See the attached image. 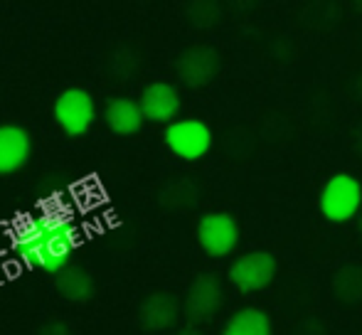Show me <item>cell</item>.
<instances>
[{"label":"cell","mask_w":362,"mask_h":335,"mask_svg":"<svg viewBox=\"0 0 362 335\" xmlns=\"http://www.w3.org/2000/svg\"><path fill=\"white\" fill-rule=\"evenodd\" d=\"M30 151H33V143H30V136L23 126H0V175L18 172L20 168L28 163Z\"/></svg>","instance_id":"10"},{"label":"cell","mask_w":362,"mask_h":335,"mask_svg":"<svg viewBox=\"0 0 362 335\" xmlns=\"http://www.w3.org/2000/svg\"><path fill=\"white\" fill-rule=\"evenodd\" d=\"M335 296L345 303H355L362 298V269L360 266H345L335 276Z\"/></svg>","instance_id":"15"},{"label":"cell","mask_w":362,"mask_h":335,"mask_svg":"<svg viewBox=\"0 0 362 335\" xmlns=\"http://www.w3.org/2000/svg\"><path fill=\"white\" fill-rule=\"evenodd\" d=\"M104 119H106L109 131H114L116 136H134L141 131L146 116L136 101L119 96V99H111L109 104H106Z\"/></svg>","instance_id":"12"},{"label":"cell","mask_w":362,"mask_h":335,"mask_svg":"<svg viewBox=\"0 0 362 335\" xmlns=\"http://www.w3.org/2000/svg\"><path fill=\"white\" fill-rule=\"evenodd\" d=\"M165 146L173 151V155L182 160H197L210 151L212 131L207 124L197 119L173 121L165 129Z\"/></svg>","instance_id":"4"},{"label":"cell","mask_w":362,"mask_h":335,"mask_svg":"<svg viewBox=\"0 0 362 335\" xmlns=\"http://www.w3.org/2000/svg\"><path fill=\"white\" fill-rule=\"evenodd\" d=\"M54 121L67 136H84L91 129L96 119V104L94 96L89 91L72 86V89H64L62 94L54 99Z\"/></svg>","instance_id":"3"},{"label":"cell","mask_w":362,"mask_h":335,"mask_svg":"<svg viewBox=\"0 0 362 335\" xmlns=\"http://www.w3.org/2000/svg\"><path fill=\"white\" fill-rule=\"evenodd\" d=\"M15 252L30 269H42L57 276L69 266L76 247V230L62 212L23 217L13 232Z\"/></svg>","instance_id":"1"},{"label":"cell","mask_w":362,"mask_h":335,"mask_svg":"<svg viewBox=\"0 0 362 335\" xmlns=\"http://www.w3.org/2000/svg\"><path fill=\"white\" fill-rule=\"evenodd\" d=\"M197 242L210 257H227L239 242V227L227 212H210L197 225Z\"/></svg>","instance_id":"7"},{"label":"cell","mask_w":362,"mask_h":335,"mask_svg":"<svg viewBox=\"0 0 362 335\" xmlns=\"http://www.w3.org/2000/svg\"><path fill=\"white\" fill-rule=\"evenodd\" d=\"M362 210V185L348 172L333 175L320 190V212L330 222H348Z\"/></svg>","instance_id":"2"},{"label":"cell","mask_w":362,"mask_h":335,"mask_svg":"<svg viewBox=\"0 0 362 335\" xmlns=\"http://www.w3.org/2000/svg\"><path fill=\"white\" fill-rule=\"evenodd\" d=\"M175 335H205L202 331H197L195 326H190V328H182V331H177Z\"/></svg>","instance_id":"17"},{"label":"cell","mask_w":362,"mask_h":335,"mask_svg":"<svg viewBox=\"0 0 362 335\" xmlns=\"http://www.w3.org/2000/svg\"><path fill=\"white\" fill-rule=\"evenodd\" d=\"M360 232H362V215H360Z\"/></svg>","instance_id":"18"},{"label":"cell","mask_w":362,"mask_h":335,"mask_svg":"<svg viewBox=\"0 0 362 335\" xmlns=\"http://www.w3.org/2000/svg\"><path fill=\"white\" fill-rule=\"evenodd\" d=\"M276 276V259L269 252H249L229 266V281L242 293L262 291Z\"/></svg>","instance_id":"5"},{"label":"cell","mask_w":362,"mask_h":335,"mask_svg":"<svg viewBox=\"0 0 362 335\" xmlns=\"http://www.w3.org/2000/svg\"><path fill=\"white\" fill-rule=\"evenodd\" d=\"M177 77L187 86H205L219 72V54L212 47H190L175 62Z\"/></svg>","instance_id":"8"},{"label":"cell","mask_w":362,"mask_h":335,"mask_svg":"<svg viewBox=\"0 0 362 335\" xmlns=\"http://www.w3.org/2000/svg\"><path fill=\"white\" fill-rule=\"evenodd\" d=\"M37 335H72L64 323H47L37 331Z\"/></svg>","instance_id":"16"},{"label":"cell","mask_w":362,"mask_h":335,"mask_svg":"<svg viewBox=\"0 0 362 335\" xmlns=\"http://www.w3.org/2000/svg\"><path fill=\"white\" fill-rule=\"evenodd\" d=\"M222 283L215 274H200L195 281L190 283V291L185 296V318L197 326V323H207L210 318H215V313L222 306Z\"/></svg>","instance_id":"6"},{"label":"cell","mask_w":362,"mask_h":335,"mask_svg":"<svg viewBox=\"0 0 362 335\" xmlns=\"http://www.w3.org/2000/svg\"><path fill=\"white\" fill-rule=\"evenodd\" d=\"M222 335H272V323L259 308H242L227 321Z\"/></svg>","instance_id":"14"},{"label":"cell","mask_w":362,"mask_h":335,"mask_svg":"<svg viewBox=\"0 0 362 335\" xmlns=\"http://www.w3.org/2000/svg\"><path fill=\"white\" fill-rule=\"evenodd\" d=\"M180 316V301L168 291H156L141 303L139 308V321L146 331L158 333L170 328Z\"/></svg>","instance_id":"11"},{"label":"cell","mask_w":362,"mask_h":335,"mask_svg":"<svg viewBox=\"0 0 362 335\" xmlns=\"http://www.w3.org/2000/svg\"><path fill=\"white\" fill-rule=\"evenodd\" d=\"M139 106L148 121L165 124V121L175 119L177 111H180V94H177V89L173 84L153 82L144 89Z\"/></svg>","instance_id":"9"},{"label":"cell","mask_w":362,"mask_h":335,"mask_svg":"<svg viewBox=\"0 0 362 335\" xmlns=\"http://www.w3.org/2000/svg\"><path fill=\"white\" fill-rule=\"evenodd\" d=\"M54 286H57L59 296H64L67 301H74V303L89 301L96 293V283H94V278H91V274L81 266H74V264H69L67 269H62V271L54 276Z\"/></svg>","instance_id":"13"}]
</instances>
